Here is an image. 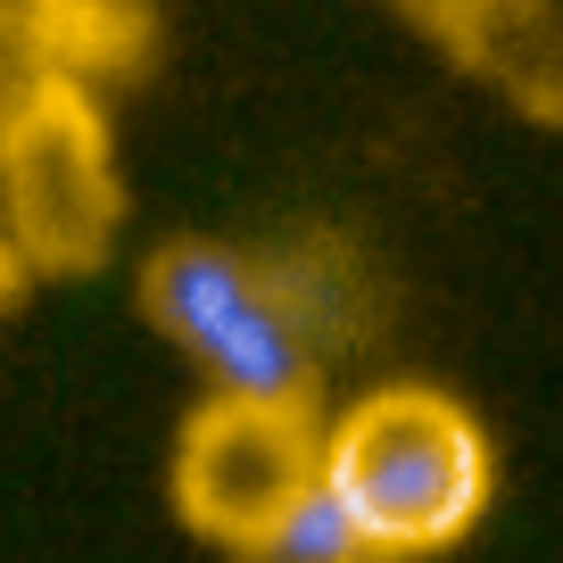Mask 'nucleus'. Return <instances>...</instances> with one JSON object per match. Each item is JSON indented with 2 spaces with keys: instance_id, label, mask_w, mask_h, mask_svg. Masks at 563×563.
<instances>
[{
  "instance_id": "f257e3e1",
  "label": "nucleus",
  "mask_w": 563,
  "mask_h": 563,
  "mask_svg": "<svg viewBox=\"0 0 563 563\" xmlns=\"http://www.w3.org/2000/svg\"><path fill=\"white\" fill-rule=\"evenodd\" d=\"M133 299L166 349L191 356L208 398H265V406L323 398L340 316L307 265L241 241H208V232H175L141 257Z\"/></svg>"
},
{
  "instance_id": "f03ea898",
  "label": "nucleus",
  "mask_w": 563,
  "mask_h": 563,
  "mask_svg": "<svg viewBox=\"0 0 563 563\" xmlns=\"http://www.w3.org/2000/svg\"><path fill=\"white\" fill-rule=\"evenodd\" d=\"M323 489L382 563L448 555L497 497V456L473 406L431 382H382L323 422Z\"/></svg>"
},
{
  "instance_id": "7ed1b4c3",
  "label": "nucleus",
  "mask_w": 563,
  "mask_h": 563,
  "mask_svg": "<svg viewBox=\"0 0 563 563\" xmlns=\"http://www.w3.org/2000/svg\"><path fill=\"white\" fill-rule=\"evenodd\" d=\"M0 224L34 282L100 274L124 232V166L108 100L84 84H42L0 117Z\"/></svg>"
},
{
  "instance_id": "20e7f679",
  "label": "nucleus",
  "mask_w": 563,
  "mask_h": 563,
  "mask_svg": "<svg viewBox=\"0 0 563 563\" xmlns=\"http://www.w3.org/2000/svg\"><path fill=\"white\" fill-rule=\"evenodd\" d=\"M323 481V415L265 398H199L175 431V514L183 530L249 555L282 514Z\"/></svg>"
},
{
  "instance_id": "39448f33",
  "label": "nucleus",
  "mask_w": 563,
  "mask_h": 563,
  "mask_svg": "<svg viewBox=\"0 0 563 563\" xmlns=\"http://www.w3.org/2000/svg\"><path fill=\"white\" fill-rule=\"evenodd\" d=\"M18 18L51 58V75L100 100L158 58V0H18Z\"/></svg>"
},
{
  "instance_id": "423d86ee",
  "label": "nucleus",
  "mask_w": 563,
  "mask_h": 563,
  "mask_svg": "<svg viewBox=\"0 0 563 563\" xmlns=\"http://www.w3.org/2000/svg\"><path fill=\"white\" fill-rule=\"evenodd\" d=\"M422 25H440L448 51L506 84H539V67L563 75V34H547V0H398Z\"/></svg>"
},
{
  "instance_id": "0eeeda50",
  "label": "nucleus",
  "mask_w": 563,
  "mask_h": 563,
  "mask_svg": "<svg viewBox=\"0 0 563 563\" xmlns=\"http://www.w3.org/2000/svg\"><path fill=\"white\" fill-rule=\"evenodd\" d=\"M232 563H382V547H373L365 530H356L349 514L332 506V489L316 481L299 506L282 514V522L265 530L249 555H232Z\"/></svg>"
},
{
  "instance_id": "6e6552de",
  "label": "nucleus",
  "mask_w": 563,
  "mask_h": 563,
  "mask_svg": "<svg viewBox=\"0 0 563 563\" xmlns=\"http://www.w3.org/2000/svg\"><path fill=\"white\" fill-rule=\"evenodd\" d=\"M42 84H67V75H51V58L34 51V34H25L18 0H0V117L9 108H25Z\"/></svg>"
},
{
  "instance_id": "1a4fd4ad",
  "label": "nucleus",
  "mask_w": 563,
  "mask_h": 563,
  "mask_svg": "<svg viewBox=\"0 0 563 563\" xmlns=\"http://www.w3.org/2000/svg\"><path fill=\"white\" fill-rule=\"evenodd\" d=\"M25 290H34V265H25V249L9 241V224H0V316H18Z\"/></svg>"
}]
</instances>
